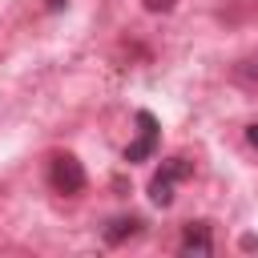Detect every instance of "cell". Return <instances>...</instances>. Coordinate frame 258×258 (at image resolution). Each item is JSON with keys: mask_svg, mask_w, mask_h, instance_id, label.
Listing matches in <instances>:
<instances>
[{"mask_svg": "<svg viewBox=\"0 0 258 258\" xmlns=\"http://www.w3.org/2000/svg\"><path fill=\"white\" fill-rule=\"evenodd\" d=\"M48 181L56 194H81L85 189V169L73 153H56L52 165H48Z\"/></svg>", "mask_w": 258, "mask_h": 258, "instance_id": "1", "label": "cell"}, {"mask_svg": "<svg viewBox=\"0 0 258 258\" xmlns=\"http://www.w3.org/2000/svg\"><path fill=\"white\" fill-rule=\"evenodd\" d=\"M185 173H189L185 157H169V161H165V169L149 181V198H153L157 206H169V202H173V181H177V177H185Z\"/></svg>", "mask_w": 258, "mask_h": 258, "instance_id": "2", "label": "cell"}, {"mask_svg": "<svg viewBox=\"0 0 258 258\" xmlns=\"http://www.w3.org/2000/svg\"><path fill=\"white\" fill-rule=\"evenodd\" d=\"M137 125H141V133H137V141L125 149V161H145V157H153V149H157V121H153V113H137Z\"/></svg>", "mask_w": 258, "mask_h": 258, "instance_id": "3", "label": "cell"}, {"mask_svg": "<svg viewBox=\"0 0 258 258\" xmlns=\"http://www.w3.org/2000/svg\"><path fill=\"white\" fill-rule=\"evenodd\" d=\"M185 250H198V254H210L214 250V242H210V234H206V226H189L185 230V242H181Z\"/></svg>", "mask_w": 258, "mask_h": 258, "instance_id": "4", "label": "cell"}, {"mask_svg": "<svg viewBox=\"0 0 258 258\" xmlns=\"http://www.w3.org/2000/svg\"><path fill=\"white\" fill-rule=\"evenodd\" d=\"M137 226H141L137 218H117V222H113V230H105V238H109V242H121L125 234H137Z\"/></svg>", "mask_w": 258, "mask_h": 258, "instance_id": "5", "label": "cell"}, {"mask_svg": "<svg viewBox=\"0 0 258 258\" xmlns=\"http://www.w3.org/2000/svg\"><path fill=\"white\" fill-rule=\"evenodd\" d=\"M145 8H149V12H169L173 0H145Z\"/></svg>", "mask_w": 258, "mask_h": 258, "instance_id": "6", "label": "cell"}, {"mask_svg": "<svg viewBox=\"0 0 258 258\" xmlns=\"http://www.w3.org/2000/svg\"><path fill=\"white\" fill-rule=\"evenodd\" d=\"M246 141H250V145L258 149V125H250V129H246Z\"/></svg>", "mask_w": 258, "mask_h": 258, "instance_id": "7", "label": "cell"}]
</instances>
